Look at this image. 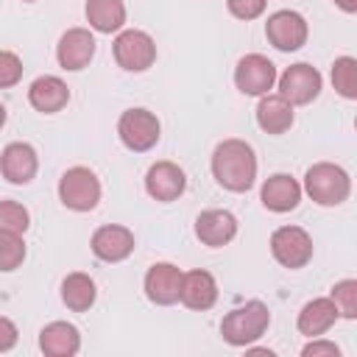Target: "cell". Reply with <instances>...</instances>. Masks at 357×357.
<instances>
[{"label": "cell", "mask_w": 357, "mask_h": 357, "mask_svg": "<svg viewBox=\"0 0 357 357\" xmlns=\"http://www.w3.org/2000/svg\"><path fill=\"white\" fill-rule=\"evenodd\" d=\"M22 78V61L11 50H0V89L17 86Z\"/></svg>", "instance_id": "29"}, {"label": "cell", "mask_w": 357, "mask_h": 357, "mask_svg": "<svg viewBox=\"0 0 357 357\" xmlns=\"http://www.w3.org/2000/svg\"><path fill=\"white\" fill-rule=\"evenodd\" d=\"M22 3H36V0H22Z\"/></svg>", "instance_id": "36"}, {"label": "cell", "mask_w": 357, "mask_h": 357, "mask_svg": "<svg viewBox=\"0 0 357 357\" xmlns=\"http://www.w3.org/2000/svg\"><path fill=\"white\" fill-rule=\"evenodd\" d=\"M39 349L47 357H75L81 349V332L67 321H53L39 332Z\"/></svg>", "instance_id": "21"}, {"label": "cell", "mask_w": 357, "mask_h": 357, "mask_svg": "<svg viewBox=\"0 0 357 357\" xmlns=\"http://www.w3.org/2000/svg\"><path fill=\"white\" fill-rule=\"evenodd\" d=\"M301 357H340V349L332 340L310 337V343L301 349Z\"/></svg>", "instance_id": "31"}, {"label": "cell", "mask_w": 357, "mask_h": 357, "mask_svg": "<svg viewBox=\"0 0 357 357\" xmlns=\"http://www.w3.org/2000/svg\"><path fill=\"white\" fill-rule=\"evenodd\" d=\"M276 84V64L262 56V53H248L237 61L234 67V86L243 92V95H251V98H262L273 89Z\"/></svg>", "instance_id": "10"}, {"label": "cell", "mask_w": 357, "mask_h": 357, "mask_svg": "<svg viewBox=\"0 0 357 357\" xmlns=\"http://www.w3.org/2000/svg\"><path fill=\"white\" fill-rule=\"evenodd\" d=\"M3 126H6V106L0 103V128H3Z\"/></svg>", "instance_id": "35"}, {"label": "cell", "mask_w": 357, "mask_h": 357, "mask_svg": "<svg viewBox=\"0 0 357 357\" xmlns=\"http://www.w3.org/2000/svg\"><path fill=\"white\" fill-rule=\"evenodd\" d=\"M86 22L98 33H117L126 25V3L123 0H86L84 6Z\"/></svg>", "instance_id": "23"}, {"label": "cell", "mask_w": 357, "mask_h": 357, "mask_svg": "<svg viewBox=\"0 0 357 357\" xmlns=\"http://www.w3.org/2000/svg\"><path fill=\"white\" fill-rule=\"evenodd\" d=\"M187 190V173L170 162V159H162V162H153L145 173V192L153 198V201H162V204H170L176 198H181Z\"/></svg>", "instance_id": "11"}, {"label": "cell", "mask_w": 357, "mask_h": 357, "mask_svg": "<svg viewBox=\"0 0 357 357\" xmlns=\"http://www.w3.org/2000/svg\"><path fill=\"white\" fill-rule=\"evenodd\" d=\"M181 276L184 273L178 271V265H173V262H153L148 268V273H145V282H142L148 301H153L159 307L176 304L178 301V290H181Z\"/></svg>", "instance_id": "14"}, {"label": "cell", "mask_w": 357, "mask_h": 357, "mask_svg": "<svg viewBox=\"0 0 357 357\" xmlns=\"http://www.w3.org/2000/svg\"><path fill=\"white\" fill-rule=\"evenodd\" d=\"M337 318L340 315H337L335 301L329 296H321V298H312V301H307L301 307V312L296 318V326H298V332L304 337H321L335 326Z\"/></svg>", "instance_id": "20"}, {"label": "cell", "mask_w": 357, "mask_h": 357, "mask_svg": "<svg viewBox=\"0 0 357 357\" xmlns=\"http://www.w3.org/2000/svg\"><path fill=\"white\" fill-rule=\"evenodd\" d=\"M257 126L265 134H284L293 126V103H287L279 92L262 95L257 103Z\"/></svg>", "instance_id": "22"}, {"label": "cell", "mask_w": 357, "mask_h": 357, "mask_svg": "<svg viewBox=\"0 0 357 357\" xmlns=\"http://www.w3.org/2000/svg\"><path fill=\"white\" fill-rule=\"evenodd\" d=\"M307 36H310V25L298 11L282 8V11H273L265 22V39L282 53L301 50L307 45Z\"/></svg>", "instance_id": "9"}, {"label": "cell", "mask_w": 357, "mask_h": 357, "mask_svg": "<svg viewBox=\"0 0 357 357\" xmlns=\"http://www.w3.org/2000/svg\"><path fill=\"white\" fill-rule=\"evenodd\" d=\"M332 86L346 100L357 98V59H351V56L335 59V64H332Z\"/></svg>", "instance_id": "25"}, {"label": "cell", "mask_w": 357, "mask_h": 357, "mask_svg": "<svg viewBox=\"0 0 357 357\" xmlns=\"http://www.w3.org/2000/svg\"><path fill=\"white\" fill-rule=\"evenodd\" d=\"M178 301H181L187 310H195V312L212 310L215 301H218V282H215V276H212L209 271H204V268L187 271V273L181 276Z\"/></svg>", "instance_id": "16"}, {"label": "cell", "mask_w": 357, "mask_h": 357, "mask_svg": "<svg viewBox=\"0 0 357 357\" xmlns=\"http://www.w3.org/2000/svg\"><path fill=\"white\" fill-rule=\"evenodd\" d=\"M329 298L335 301L340 318H349V321L357 318V279H340L332 287V296Z\"/></svg>", "instance_id": "27"}, {"label": "cell", "mask_w": 357, "mask_h": 357, "mask_svg": "<svg viewBox=\"0 0 357 357\" xmlns=\"http://www.w3.org/2000/svg\"><path fill=\"white\" fill-rule=\"evenodd\" d=\"M28 103L42 114H56L70 103V86L59 75H39L28 86Z\"/></svg>", "instance_id": "19"}, {"label": "cell", "mask_w": 357, "mask_h": 357, "mask_svg": "<svg viewBox=\"0 0 357 357\" xmlns=\"http://www.w3.org/2000/svg\"><path fill=\"white\" fill-rule=\"evenodd\" d=\"M234 234H237V218L229 209H204L195 218V237L209 248H220L231 243Z\"/></svg>", "instance_id": "17"}, {"label": "cell", "mask_w": 357, "mask_h": 357, "mask_svg": "<svg viewBox=\"0 0 357 357\" xmlns=\"http://www.w3.org/2000/svg\"><path fill=\"white\" fill-rule=\"evenodd\" d=\"M95 47H98V42H95L89 28H70L61 33V39L56 45V59L64 70L78 73L92 61Z\"/></svg>", "instance_id": "12"}, {"label": "cell", "mask_w": 357, "mask_h": 357, "mask_svg": "<svg viewBox=\"0 0 357 357\" xmlns=\"http://www.w3.org/2000/svg\"><path fill=\"white\" fill-rule=\"evenodd\" d=\"M98 298V287H95V279L84 271H75V273H67L64 282H61V301L67 310L73 312H86Z\"/></svg>", "instance_id": "24"}, {"label": "cell", "mask_w": 357, "mask_h": 357, "mask_svg": "<svg viewBox=\"0 0 357 357\" xmlns=\"http://www.w3.org/2000/svg\"><path fill=\"white\" fill-rule=\"evenodd\" d=\"M265 6H268V0H226L229 14L237 17V20H245V22L257 20L265 11Z\"/></svg>", "instance_id": "30"}, {"label": "cell", "mask_w": 357, "mask_h": 357, "mask_svg": "<svg viewBox=\"0 0 357 357\" xmlns=\"http://www.w3.org/2000/svg\"><path fill=\"white\" fill-rule=\"evenodd\" d=\"M248 354H268V357H273L271 349H248Z\"/></svg>", "instance_id": "34"}, {"label": "cell", "mask_w": 357, "mask_h": 357, "mask_svg": "<svg viewBox=\"0 0 357 357\" xmlns=\"http://www.w3.org/2000/svg\"><path fill=\"white\" fill-rule=\"evenodd\" d=\"M276 84H279V95H282L287 103H293V106H307V103H312V100L321 95L324 78H321V73H318L312 64L296 61V64H290L282 75H276Z\"/></svg>", "instance_id": "8"}, {"label": "cell", "mask_w": 357, "mask_h": 357, "mask_svg": "<svg viewBox=\"0 0 357 357\" xmlns=\"http://www.w3.org/2000/svg\"><path fill=\"white\" fill-rule=\"evenodd\" d=\"M59 198L73 212H92L100 201V181L89 167L75 165L59 178Z\"/></svg>", "instance_id": "5"}, {"label": "cell", "mask_w": 357, "mask_h": 357, "mask_svg": "<svg viewBox=\"0 0 357 357\" xmlns=\"http://www.w3.org/2000/svg\"><path fill=\"white\" fill-rule=\"evenodd\" d=\"M271 326V310L262 301H245L243 307H234L220 321V335L229 346H251L257 343Z\"/></svg>", "instance_id": "2"}, {"label": "cell", "mask_w": 357, "mask_h": 357, "mask_svg": "<svg viewBox=\"0 0 357 357\" xmlns=\"http://www.w3.org/2000/svg\"><path fill=\"white\" fill-rule=\"evenodd\" d=\"M271 254L282 268L298 271L312 259V237L301 226H279L271 234Z\"/></svg>", "instance_id": "7"}, {"label": "cell", "mask_w": 357, "mask_h": 357, "mask_svg": "<svg viewBox=\"0 0 357 357\" xmlns=\"http://www.w3.org/2000/svg\"><path fill=\"white\" fill-rule=\"evenodd\" d=\"M112 53L117 67H123L126 73H145L156 61V42L145 31L126 28V31H117L112 42Z\"/></svg>", "instance_id": "6"}, {"label": "cell", "mask_w": 357, "mask_h": 357, "mask_svg": "<svg viewBox=\"0 0 357 357\" xmlns=\"http://www.w3.org/2000/svg\"><path fill=\"white\" fill-rule=\"evenodd\" d=\"M212 176L229 192H248L257 181V153L245 139H223L212 151Z\"/></svg>", "instance_id": "1"}, {"label": "cell", "mask_w": 357, "mask_h": 357, "mask_svg": "<svg viewBox=\"0 0 357 357\" xmlns=\"http://www.w3.org/2000/svg\"><path fill=\"white\" fill-rule=\"evenodd\" d=\"M39 170V156L28 142H8L0 153V173L8 184H28Z\"/></svg>", "instance_id": "15"}, {"label": "cell", "mask_w": 357, "mask_h": 357, "mask_svg": "<svg viewBox=\"0 0 357 357\" xmlns=\"http://www.w3.org/2000/svg\"><path fill=\"white\" fill-rule=\"evenodd\" d=\"M259 201L271 212H290L301 201V184L290 173H273L262 181Z\"/></svg>", "instance_id": "18"}, {"label": "cell", "mask_w": 357, "mask_h": 357, "mask_svg": "<svg viewBox=\"0 0 357 357\" xmlns=\"http://www.w3.org/2000/svg\"><path fill=\"white\" fill-rule=\"evenodd\" d=\"M17 340H20V332H17V324H14L11 318H6V315H0V354H6V351H11V349L17 346Z\"/></svg>", "instance_id": "32"}, {"label": "cell", "mask_w": 357, "mask_h": 357, "mask_svg": "<svg viewBox=\"0 0 357 357\" xmlns=\"http://www.w3.org/2000/svg\"><path fill=\"white\" fill-rule=\"evenodd\" d=\"M117 137H120V142H123L128 151L145 153V151H151V148L159 142V137H162V123H159V117H156L153 112H148V109H142V106L126 109V112L120 114V120H117Z\"/></svg>", "instance_id": "4"}, {"label": "cell", "mask_w": 357, "mask_h": 357, "mask_svg": "<svg viewBox=\"0 0 357 357\" xmlns=\"http://www.w3.org/2000/svg\"><path fill=\"white\" fill-rule=\"evenodd\" d=\"M31 226V215L20 201H0V229L3 231H14V234H25Z\"/></svg>", "instance_id": "28"}, {"label": "cell", "mask_w": 357, "mask_h": 357, "mask_svg": "<svg viewBox=\"0 0 357 357\" xmlns=\"http://www.w3.org/2000/svg\"><path fill=\"white\" fill-rule=\"evenodd\" d=\"M301 190L318 206H340L351 192V178L335 162H315L312 167H307Z\"/></svg>", "instance_id": "3"}, {"label": "cell", "mask_w": 357, "mask_h": 357, "mask_svg": "<svg viewBox=\"0 0 357 357\" xmlns=\"http://www.w3.org/2000/svg\"><path fill=\"white\" fill-rule=\"evenodd\" d=\"M335 6L343 8L346 14H354V11H357V0H335Z\"/></svg>", "instance_id": "33"}, {"label": "cell", "mask_w": 357, "mask_h": 357, "mask_svg": "<svg viewBox=\"0 0 357 357\" xmlns=\"http://www.w3.org/2000/svg\"><path fill=\"white\" fill-rule=\"evenodd\" d=\"M22 259H25V240H22V234L0 229V273L17 271L22 265Z\"/></svg>", "instance_id": "26"}, {"label": "cell", "mask_w": 357, "mask_h": 357, "mask_svg": "<svg viewBox=\"0 0 357 357\" xmlns=\"http://www.w3.org/2000/svg\"><path fill=\"white\" fill-rule=\"evenodd\" d=\"M89 248L103 262H123L134 251V231L120 223H106V226L95 229Z\"/></svg>", "instance_id": "13"}]
</instances>
